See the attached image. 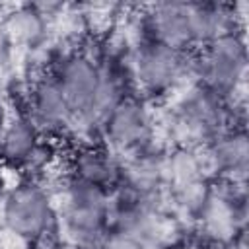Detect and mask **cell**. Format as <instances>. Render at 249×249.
Here are the masks:
<instances>
[{"mask_svg": "<svg viewBox=\"0 0 249 249\" xmlns=\"http://www.w3.org/2000/svg\"><path fill=\"white\" fill-rule=\"evenodd\" d=\"M111 204L105 189L70 179L62 193V220L66 231L78 245H93L95 249L105 239Z\"/></svg>", "mask_w": 249, "mask_h": 249, "instance_id": "cell-1", "label": "cell"}, {"mask_svg": "<svg viewBox=\"0 0 249 249\" xmlns=\"http://www.w3.org/2000/svg\"><path fill=\"white\" fill-rule=\"evenodd\" d=\"M58 84L64 99L68 101L74 119L76 117H93L101 86L103 72L101 68L86 54H68L64 56L53 74Z\"/></svg>", "mask_w": 249, "mask_h": 249, "instance_id": "cell-4", "label": "cell"}, {"mask_svg": "<svg viewBox=\"0 0 249 249\" xmlns=\"http://www.w3.org/2000/svg\"><path fill=\"white\" fill-rule=\"evenodd\" d=\"M54 222L53 198L35 181H21L2 200V224L16 239L31 243L45 237Z\"/></svg>", "mask_w": 249, "mask_h": 249, "instance_id": "cell-2", "label": "cell"}, {"mask_svg": "<svg viewBox=\"0 0 249 249\" xmlns=\"http://www.w3.org/2000/svg\"><path fill=\"white\" fill-rule=\"evenodd\" d=\"M41 152V130L29 115H16L0 128V160L10 167H29Z\"/></svg>", "mask_w": 249, "mask_h": 249, "instance_id": "cell-7", "label": "cell"}, {"mask_svg": "<svg viewBox=\"0 0 249 249\" xmlns=\"http://www.w3.org/2000/svg\"><path fill=\"white\" fill-rule=\"evenodd\" d=\"M109 142L121 150L138 154L144 152L146 144L154 134L152 115L146 105L134 97H123L103 121Z\"/></svg>", "mask_w": 249, "mask_h": 249, "instance_id": "cell-6", "label": "cell"}, {"mask_svg": "<svg viewBox=\"0 0 249 249\" xmlns=\"http://www.w3.org/2000/svg\"><path fill=\"white\" fill-rule=\"evenodd\" d=\"M2 187H4V181H2V175H0V195H2Z\"/></svg>", "mask_w": 249, "mask_h": 249, "instance_id": "cell-14", "label": "cell"}, {"mask_svg": "<svg viewBox=\"0 0 249 249\" xmlns=\"http://www.w3.org/2000/svg\"><path fill=\"white\" fill-rule=\"evenodd\" d=\"M121 167L115 163L111 154L97 148H86L74 160V179L101 187L105 191H109V187L115 185Z\"/></svg>", "mask_w": 249, "mask_h": 249, "instance_id": "cell-11", "label": "cell"}, {"mask_svg": "<svg viewBox=\"0 0 249 249\" xmlns=\"http://www.w3.org/2000/svg\"><path fill=\"white\" fill-rule=\"evenodd\" d=\"M27 115L41 132H58L74 119L72 109L53 76H47L33 86Z\"/></svg>", "mask_w": 249, "mask_h": 249, "instance_id": "cell-8", "label": "cell"}, {"mask_svg": "<svg viewBox=\"0 0 249 249\" xmlns=\"http://www.w3.org/2000/svg\"><path fill=\"white\" fill-rule=\"evenodd\" d=\"M247 154H249L247 136L243 130H231L226 134H218L210 146L212 167L233 183L245 179Z\"/></svg>", "mask_w": 249, "mask_h": 249, "instance_id": "cell-10", "label": "cell"}, {"mask_svg": "<svg viewBox=\"0 0 249 249\" xmlns=\"http://www.w3.org/2000/svg\"><path fill=\"white\" fill-rule=\"evenodd\" d=\"M0 31L12 45L31 47L45 35V18L33 6H19L6 14L4 21L0 23Z\"/></svg>", "mask_w": 249, "mask_h": 249, "instance_id": "cell-12", "label": "cell"}, {"mask_svg": "<svg viewBox=\"0 0 249 249\" xmlns=\"http://www.w3.org/2000/svg\"><path fill=\"white\" fill-rule=\"evenodd\" d=\"M185 51L167 47L156 39H148L136 54L134 74L140 88L148 95H165L183 78Z\"/></svg>", "mask_w": 249, "mask_h": 249, "instance_id": "cell-5", "label": "cell"}, {"mask_svg": "<svg viewBox=\"0 0 249 249\" xmlns=\"http://www.w3.org/2000/svg\"><path fill=\"white\" fill-rule=\"evenodd\" d=\"M152 39L185 51L195 45L189 18V4H156L150 14Z\"/></svg>", "mask_w": 249, "mask_h": 249, "instance_id": "cell-9", "label": "cell"}, {"mask_svg": "<svg viewBox=\"0 0 249 249\" xmlns=\"http://www.w3.org/2000/svg\"><path fill=\"white\" fill-rule=\"evenodd\" d=\"M202 47L204 49L198 58V72L204 88L222 99L226 95H233L245 82L247 56L243 37L231 29Z\"/></svg>", "mask_w": 249, "mask_h": 249, "instance_id": "cell-3", "label": "cell"}, {"mask_svg": "<svg viewBox=\"0 0 249 249\" xmlns=\"http://www.w3.org/2000/svg\"><path fill=\"white\" fill-rule=\"evenodd\" d=\"M97 249H144V245L138 239L117 231L113 235H105V239L101 241V245Z\"/></svg>", "mask_w": 249, "mask_h": 249, "instance_id": "cell-13", "label": "cell"}]
</instances>
